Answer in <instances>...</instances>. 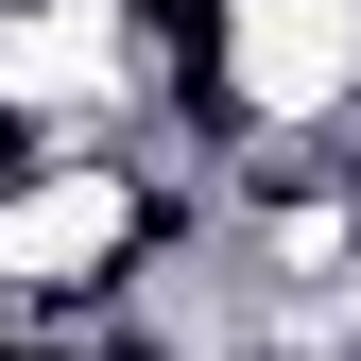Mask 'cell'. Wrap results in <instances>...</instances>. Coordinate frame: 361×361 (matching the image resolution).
Here are the masks:
<instances>
[{
    "mask_svg": "<svg viewBox=\"0 0 361 361\" xmlns=\"http://www.w3.org/2000/svg\"><path fill=\"white\" fill-rule=\"evenodd\" d=\"M224 121L241 138H344L361 121V0H224Z\"/></svg>",
    "mask_w": 361,
    "mask_h": 361,
    "instance_id": "6da1fadb",
    "label": "cell"
},
{
    "mask_svg": "<svg viewBox=\"0 0 361 361\" xmlns=\"http://www.w3.org/2000/svg\"><path fill=\"white\" fill-rule=\"evenodd\" d=\"M0 361H52V344H18V327H0Z\"/></svg>",
    "mask_w": 361,
    "mask_h": 361,
    "instance_id": "7a4b0ae2",
    "label": "cell"
}]
</instances>
